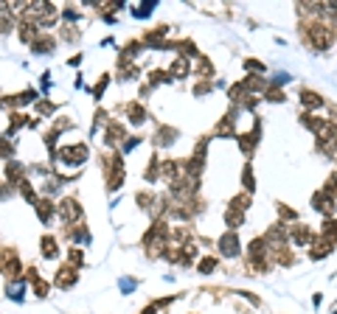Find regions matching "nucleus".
<instances>
[{"mask_svg":"<svg viewBox=\"0 0 337 314\" xmlns=\"http://www.w3.org/2000/svg\"><path fill=\"white\" fill-rule=\"evenodd\" d=\"M59 213H62V216H65V219H73V216H76L79 213V205L73 199H65L62 202V205H59Z\"/></svg>","mask_w":337,"mask_h":314,"instance_id":"obj_3","label":"nucleus"},{"mask_svg":"<svg viewBox=\"0 0 337 314\" xmlns=\"http://www.w3.org/2000/svg\"><path fill=\"white\" fill-rule=\"evenodd\" d=\"M245 67L250 70V73H261V70H264V65H261V62H253V59H247Z\"/></svg>","mask_w":337,"mask_h":314,"instance_id":"obj_6","label":"nucleus"},{"mask_svg":"<svg viewBox=\"0 0 337 314\" xmlns=\"http://www.w3.org/2000/svg\"><path fill=\"white\" fill-rule=\"evenodd\" d=\"M59 157L65 160V163H84V157H87V149L84 146H67L59 152Z\"/></svg>","mask_w":337,"mask_h":314,"instance_id":"obj_1","label":"nucleus"},{"mask_svg":"<svg viewBox=\"0 0 337 314\" xmlns=\"http://www.w3.org/2000/svg\"><path fill=\"white\" fill-rule=\"evenodd\" d=\"M219 250H222V255H236V253H239V238H236L233 230L219 238Z\"/></svg>","mask_w":337,"mask_h":314,"instance_id":"obj_2","label":"nucleus"},{"mask_svg":"<svg viewBox=\"0 0 337 314\" xmlns=\"http://www.w3.org/2000/svg\"><path fill=\"white\" fill-rule=\"evenodd\" d=\"M42 253H45L48 258H54V255H56V241L51 238V236H45V238H42Z\"/></svg>","mask_w":337,"mask_h":314,"instance_id":"obj_5","label":"nucleus"},{"mask_svg":"<svg viewBox=\"0 0 337 314\" xmlns=\"http://www.w3.org/2000/svg\"><path fill=\"white\" fill-rule=\"evenodd\" d=\"M200 269H202V272H211V269H216V258H205V261L200 264Z\"/></svg>","mask_w":337,"mask_h":314,"instance_id":"obj_9","label":"nucleus"},{"mask_svg":"<svg viewBox=\"0 0 337 314\" xmlns=\"http://www.w3.org/2000/svg\"><path fill=\"white\" fill-rule=\"evenodd\" d=\"M309 238H312V236H309V230H306V227H303V230H295V241H298V244L309 241Z\"/></svg>","mask_w":337,"mask_h":314,"instance_id":"obj_8","label":"nucleus"},{"mask_svg":"<svg viewBox=\"0 0 337 314\" xmlns=\"http://www.w3.org/2000/svg\"><path fill=\"white\" fill-rule=\"evenodd\" d=\"M301 101L306 104V107H320V104H323V98H320V96H315V93H309V90L301 93Z\"/></svg>","mask_w":337,"mask_h":314,"instance_id":"obj_4","label":"nucleus"},{"mask_svg":"<svg viewBox=\"0 0 337 314\" xmlns=\"http://www.w3.org/2000/svg\"><path fill=\"white\" fill-rule=\"evenodd\" d=\"M121 289H124V292H132V289H135V280H132V278L121 280Z\"/></svg>","mask_w":337,"mask_h":314,"instance_id":"obj_10","label":"nucleus"},{"mask_svg":"<svg viewBox=\"0 0 337 314\" xmlns=\"http://www.w3.org/2000/svg\"><path fill=\"white\" fill-rule=\"evenodd\" d=\"M37 208H40V216H42L45 222H48V216H51V202H40Z\"/></svg>","mask_w":337,"mask_h":314,"instance_id":"obj_7","label":"nucleus"}]
</instances>
